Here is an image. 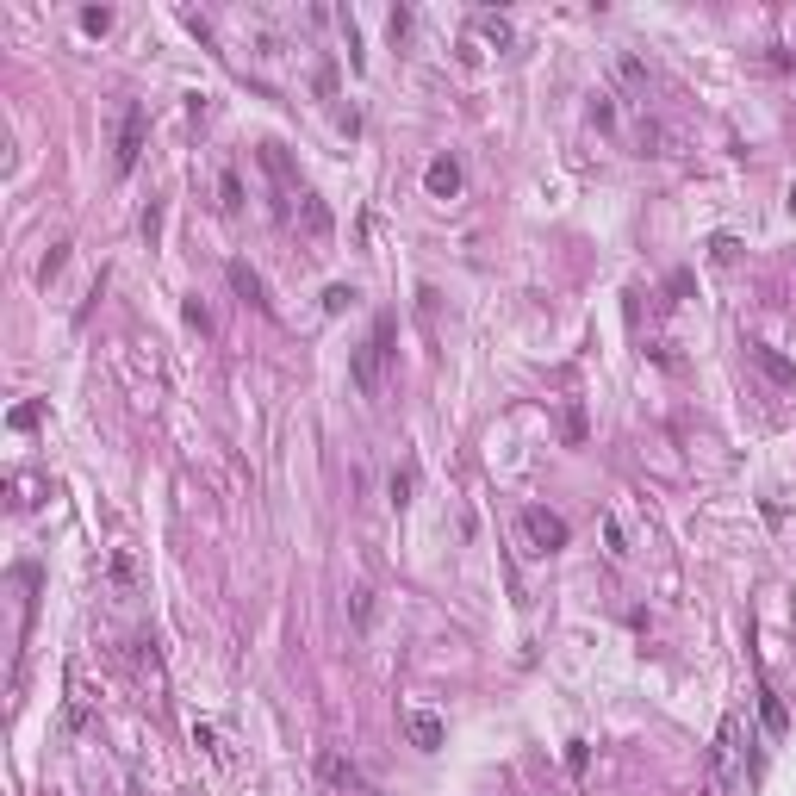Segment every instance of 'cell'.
<instances>
[{"label":"cell","mask_w":796,"mask_h":796,"mask_svg":"<svg viewBox=\"0 0 796 796\" xmlns=\"http://www.w3.org/2000/svg\"><path fill=\"white\" fill-rule=\"evenodd\" d=\"M392 311H380V318H374V330H367V343L355 349V361H349V380H355V392H367V398H374L380 386H386V367H392Z\"/></svg>","instance_id":"obj_1"},{"label":"cell","mask_w":796,"mask_h":796,"mask_svg":"<svg viewBox=\"0 0 796 796\" xmlns=\"http://www.w3.org/2000/svg\"><path fill=\"white\" fill-rule=\"evenodd\" d=\"M523 542H529V554H560L566 542H573V529H566V517H554V510H542V504H523Z\"/></svg>","instance_id":"obj_2"},{"label":"cell","mask_w":796,"mask_h":796,"mask_svg":"<svg viewBox=\"0 0 796 796\" xmlns=\"http://www.w3.org/2000/svg\"><path fill=\"white\" fill-rule=\"evenodd\" d=\"M734 759H741V709H728L722 716V728H716V747H709V790H728V778H734Z\"/></svg>","instance_id":"obj_3"},{"label":"cell","mask_w":796,"mask_h":796,"mask_svg":"<svg viewBox=\"0 0 796 796\" xmlns=\"http://www.w3.org/2000/svg\"><path fill=\"white\" fill-rule=\"evenodd\" d=\"M144 131H150V112H144V100H131L125 106V119H119V175H131L137 168V156H144Z\"/></svg>","instance_id":"obj_4"},{"label":"cell","mask_w":796,"mask_h":796,"mask_svg":"<svg viewBox=\"0 0 796 796\" xmlns=\"http://www.w3.org/2000/svg\"><path fill=\"white\" fill-rule=\"evenodd\" d=\"M747 361H753V367H759V374L772 380V386H796V361H784L772 343H747Z\"/></svg>","instance_id":"obj_5"},{"label":"cell","mask_w":796,"mask_h":796,"mask_svg":"<svg viewBox=\"0 0 796 796\" xmlns=\"http://www.w3.org/2000/svg\"><path fill=\"white\" fill-rule=\"evenodd\" d=\"M224 274H231V287H237V299H243V305H255V311H274V299H268V287H262V274H255L249 262H231Z\"/></svg>","instance_id":"obj_6"},{"label":"cell","mask_w":796,"mask_h":796,"mask_svg":"<svg viewBox=\"0 0 796 796\" xmlns=\"http://www.w3.org/2000/svg\"><path fill=\"white\" fill-rule=\"evenodd\" d=\"M423 187H430V199H454V193H461V162L436 156L430 168H423Z\"/></svg>","instance_id":"obj_7"},{"label":"cell","mask_w":796,"mask_h":796,"mask_svg":"<svg viewBox=\"0 0 796 796\" xmlns=\"http://www.w3.org/2000/svg\"><path fill=\"white\" fill-rule=\"evenodd\" d=\"M405 734H411V747L436 753V747H442V716H430V709H411V716H405Z\"/></svg>","instance_id":"obj_8"},{"label":"cell","mask_w":796,"mask_h":796,"mask_svg":"<svg viewBox=\"0 0 796 796\" xmlns=\"http://www.w3.org/2000/svg\"><path fill=\"white\" fill-rule=\"evenodd\" d=\"M759 722H765V734H790V709H784V697L772 691V685H759Z\"/></svg>","instance_id":"obj_9"},{"label":"cell","mask_w":796,"mask_h":796,"mask_svg":"<svg viewBox=\"0 0 796 796\" xmlns=\"http://www.w3.org/2000/svg\"><path fill=\"white\" fill-rule=\"evenodd\" d=\"M318 772H324L330 784H343V790H349V784H361V772H355V759H343V753H324V759H318Z\"/></svg>","instance_id":"obj_10"},{"label":"cell","mask_w":796,"mask_h":796,"mask_svg":"<svg viewBox=\"0 0 796 796\" xmlns=\"http://www.w3.org/2000/svg\"><path fill=\"white\" fill-rule=\"evenodd\" d=\"M218 193H224V199H218L224 212H237V206H243V181H237V168H224V175H218Z\"/></svg>","instance_id":"obj_11"},{"label":"cell","mask_w":796,"mask_h":796,"mask_svg":"<svg viewBox=\"0 0 796 796\" xmlns=\"http://www.w3.org/2000/svg\"><path fill=\"white\" fill-rule=\"evenodd\" d=\"M63 262H69V243H50V255L38 262V280H44V287H50L56 274H63Z\"/></svg>","instance_id":"obj_12"},{"label":"cell","mask_w":796,"mask_h":796,"mask_svg":"<svg viewBox=\"0 0 796 796\" xmlns=\"http://www.w3.org/2000/svg\"><path fill=\"white\" fill-rule=\"evenodd\" d=\"M81 32H88V38H106V32H112V7H88V13H81Z\"/></svg>","instance_id":"obj_13"},{"label":"cell","mask_w":796,"mask_h":796,"mask_svg":"<svg viewBox=\"0 0 796 796\" xmlns=\"http://www.w3.org/2000/svg\"><path fill=\"white\" fill-rule=\"evenodd\" d=\"M411 486H417V467H405V473H392V504L405 510L411 504Z\"/></svg>","instance_id":"obj_14"},{"label":"cell","mask_w":796,"mask_h":796,"mask_svg":"<svg viewBox=\"0 0 796 796\" xmlns=\"http://www.w3.org/2000/svg\"><path fill=\"white\" fill-rule=\"evenodd\" d=\"M479 38H492V44H510V19H492V13H479Z\"/></svg>","instance_id":"obj_15"},{"label":"cell","mask_w":796,"mask_h":796,"mask_svg":"<svg viewBox=\"0 0 796 796\" xmlns=\"http://www.w3.org/2000/svg\"><path fill=\"white\" fill-rule=\"evenodd\" d=\"M305 224H311V237H324V231H330V212H324L311 193H305Z\"/></svg>","instance_id":"obj_16"},{"label":"cell","mask_w":796,"mask_h":796,"mask_svg":"<svg viewBox=\"0 0 796 796\" xmlns=\"http://www.w3.org/2000/svg\"><path fill=\"white\" fill-rule=\"evenodd\" d=\"M355 305V287H330L324 293V311H330V318H336V311H349Z\"/></svg>","instance_id":"obj_17"},{"label":"cell","mask_w":796,"mask_h":796,"mask_svg":"<svg viewBox=\"0 0 796 796\" xmlns=\"http://www.w3.org/2000/svg\"><path fill=\"white\" fill-rule=\"evenodd\" d=\"M193 741H199V747H206L212 759H224V747H218V728H212V722H199V728H193Z\"/></svg>","instance_id":"obj_18"},{"label":"cell","mask_w":796,"mask_h":796,"mask_svg":"<svg viewBox=\"0 0 796 796\" xmlns=\"http://www.w3.org/2000/svg\"><path fill=\"white\" fill-rule=\"evenodd\" d=\"M156 237H162V206H150V212H144V243L156 249Z\"/></svg>","instance_id":"obj_19"},{"label":"cell","mask_w":796,"mask_h":796,"mask_svg":"<svg viewBox=\"0 0 796 796\" xmlns=\"http://www.w3.org/2000/svg\"><path fill=\"white\" fill-rule=\"evenodd\" d=\"M604 542H610V560H622V554H629V548H622V529H616V517L604 523Z\"/></svg>","instance_id":"obj_20"},{"label":"cell","mask_w":796,"mask_h":796,"mask_svg":"<svg viewBox=\"0 0 796 796\" xmlns=\"http://www.w3.org/2000/svg\"><path fill=\"white\" fill-rule=\"evenodd\" d=\"M187 324L193 330H212V318H206V305H199V299H187Z\"/></svg>","instance_id":"obj_21"},{"label":"cell","mask_w":796,"mask_h":796,"mask_svg":"<svg viewBox=\"0 0 796 796\" xmlns=\"http://www.w3.org/2000/svg\"><path fill=\"white\" fill-rule=\"evenodd\" d=\"M585 759H591L585 741H566V765H573V772H585Z\"/></svg>","instance_id":"obj_22"},{"label":"cell","mask_w":796,"mask_h":796,"mask_svg":"<svg viewBox=\"0 0 796 796\" xmlns=\"http://www.w3.org/2000/svg\"><path fill=\"white\" fill-rule=\"evenodd\" d=\"M790 212H796V181H790Z\"/></svg>","instance_id":"obj_23"},{"label":"cell","mask_w":796,"mask_h":796,"mask_svg":"<svg viewBox=\"0 0 796 796\" xmlns=\"http://www.w3.org/2000/svg\"><path fill=\"white\" fill-rule=\"evenodd\" d=\"M361 796H386V790H361Z\"/></svg>","instance_id":"obj_24"}]
</instances>
